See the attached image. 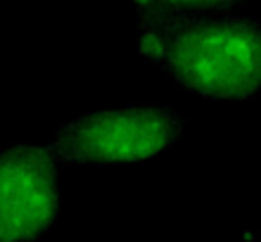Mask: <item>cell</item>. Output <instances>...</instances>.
<instances>
[{
    "instance_id": "obj_1",
    "label": "cell",
    "mask_w": 261,
    "mask_h": 242,
    "mask_svg": "<svg viewBox=\"0 0 261 242\" xmlns=\"http://www.w3.org/2000/svg\"><path fill=\"white\" fill-rule=\"evenodd\" d=\"M136 50L195 97L245 102L261 95V21L247 14H136Z\"/></svg>"
},
{
    "instance_id": "obj_2",
    "label": "cell",
    "mask_w": 261,
    "mask_h": 242,
    "mask_svg": "<svg viewBox=\"0 0 261 242\" xmlns=\"http://www.w3.org/2000/svg\"><path fill=\"white\" fill-rule=\"evenodd\" d=\"M188 126V117L169 104L130 102L83 112L45 140L60 166L100 169L145 164L171 150Z\"/></svg>"
},
{
    "instance_id": "obj_3",
    "label": "cell",
    "mask_w": 261,
    "mask_h": 242,
    "mask_svg": "<svg viewBox=\"0 0 261 242\" xmlns=\"http://www.w3.org/2000/svg\"><path fill=\"white\" fill-rule=\"evenodd\" d=\"M45 143H12L0 159V242H36L57 226L62 190Z\"/></svg>"
},
{
    "instance_id": "obj_4",
    "label": "cell",
    "mask_w": 261,
    "mask_h": 242,
    "mask_svg": "<svg viewBox=\"0 0 261 242\" xmlns=\"http://www.w3.org/2000/svg\"><path fill=\"white\" fill-rule=\"evenodd\" d=\"M249 0H130L133 14H183V12H223Z\"/></svg>"
}]
</instances>
